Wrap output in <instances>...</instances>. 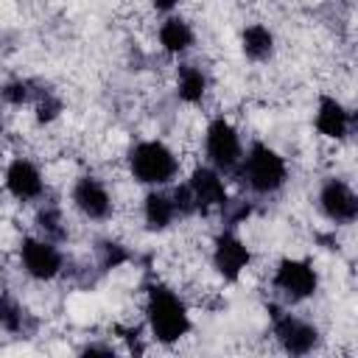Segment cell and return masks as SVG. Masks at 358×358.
I'll return each instance as SVG.
<instances>
[{
  "label": "cell",
  "instance_id": "cell-1",
  "mask_svg": "<svg viewBox=\"0 0 358 358\" xmlns=\"http://www.w3.org/2000/svg\"><path fill=\"white\" fill-rule=\"evenodd\" d=\"M145 322H148L151 336L159 344H173L179 338H185L190 333V327H193L190 313H187V305L179 299L176 291L162 288V285H154L148 291V299H145Z\"/></svg>",
  "mask_w": 358,
  "mask_h": 358
},
{
  "label": "cell",
  "instance_id": "cell-12",
  "mask_svg": "<svg viewBox=\"0 0 358 358\" xmlns=\"http://www.w3.org/2000/svg\"><path fill=\"white\" fill-rule=\"evenodd\" d=\"M3 182H6V190L20 199V201H34L45 193V179H42V171L25 159V157H14L8 165H6V173H3Z\"/></svg>",
  "mask_w": 358,
  "mask_h": 358
},
{
  "label": "cell",
  "instance_id": "cell-7",
  "mask_svg": "<svg viewBox=\"0 0 358 358\" xmlns=\"http://www.w3.org/2000/svg\"><path fill=\"white\" fill-rule=\"evenodd\" d=\"M274 338L280 341V347L291 355H308L316 350L319 344V330L316 324L294 316V313H285V310H277L274 313Z\"/></svg>",
  "mask_w": 358,
  "mask_h": 358
},
{
  "label": "cell",
  "instance_id": "cell-13",
  "mask_svg": "<svg viewBox=\"0 0 358 358\" xmlns=\"http://www.w3.org/2000/svg\"><path fill=\"white\" fill-rule=\"evenodd\" d=\"M313 123H316L319 134H324L330 140H341L352 129V115H350V109L336 95H319Z\"/></svg>",
  "mask_w": 358,
  "mask_h": 358
},
{
  "label": "cell",
  "instance_id": "cell-8",
  "mask_svg": "<svg viewBox=\"0 0 358 358\" xmlns=\"http://www.w3.org/2000/svg\"><path fill=\"white\" fill-rule=\"evenodd\" d=\"M249 263H252L249 246H246L235 232L224 229V232L215 238V243H213V266H215V271H218L224 280L235 282V280L249 268Z\"/></svg>",
  "mask_w": 358,
  "mask_h": 358
},
{
  "label": "cell",
  "instance_id": "cell-23",
  "mask_svg": "<svg viewBox=\"0 0 358 358\" xmlns=\"http://www.w3.org/2000/svg\"><path fill=\"white\" fill-rule=\"evenodd\" d=\"M151 3H154V8H157V11H173L182 0H151Z\"/></svg>",
  "mask_w": 358,
  "mask_h": 358
},
{
  "label": "cell",
  "instance_id": "cell-25",
  "mask_svg": "<svg viewBox=\"0 0 358 358\" xmlns=\"http://www.w3.org/2000/svg\"><path fill=\"white\" fill-rule=\"evenodd\" d=\"M0 134H3V120H0Z\"/></svg>",
  "mask_w": 358,
  "mask_h": 358
},
{
  "label": "cell",
  "instance_id": "cell-16",
  "mask_svg": "<svg viewBox=\"0 0 358 358\" xmlns=\"http://www.w3.org/2000/svg\"><path fill=\"white\" fill-rule=\"evenodd\" d=\"M241 50L252 62H266L274 53V34L263 22H252L241 34Z\"/></svg>",
  "mask_w": 358,
  "mask_h": 358
},
{
  "label": "cell",
  "instance_id": "cell-22",
  "mask_svg": "<svg viewBox=\"0 0 358 358\" xmlns=\"http://www.w3.org/2000/svg\"><path fill=\"white\" fill-rule=\"evenodd\" d=\"M101 252H103V257H101L103 268H117V266H120V263H126V257H129L117 243H103V246H101Z\"/></svg>",
  "mask_w": 358,
  "mask_h": 358
},
{
  "label": "cell",
  "instance_id": "cell-4",
  "mask_svg": "<svg viewBox=\"0 0 358 358\" xmlns=\"http://www.w3.org/2000/svg\"><path fill=\"white\" fill-rule=\"evenodd\" d=\"M204 151L215 171H235L243 157V143L238 129L227 117H213L204 129Z\"/></svg>",
  "mask_w": 358,
  "mask_h": 358
},
{
  "label": "cell",
  "instance_id": "cell-18",
  "mask_svg": "<svg viewBox=\"0 0 358 358\" xmlns=\"http://www.w3.org/2000/svg\"><path fill=\"white\" fill-rule=\"evenodd\" d=\"M0 327L14 336L25 330V308L11 294H0Z\"/></svg>",
  "mask_w": 358,
  "mask_h": 358
},
{
  "label": "cell",
  "instance_id": "cell-10",
  "mask_svg": "<svg viewBox=\"0 0 358 358\" xmlns=\"http://www.w3.org/2000/svg\"><path fill=\"white\" fill-rule=\"evenodd\" d=\"M319 210L333 224H352L358 218V196L344 179H327L319 190Z\"/></svg>",
  "mask_w": 358,
  "mask_h": 358
},
{
  "label": "cell",
  "instance_id": "cell-9",
  "mask_svg": "<svg viewBox=\"0 0 358 358\" xmlns=\"http://www.w3.org/2000/svg\"><path fill=\"white\" fill-rule=\"evenodd\" d=\"M187 187L193 193V201H196V213H210V210H221L229 196H227V185H224V176L221 171H215L213 165H199L190 179H187Z\"/></svg>",
  "mask_w": 358,
  "mask_h": 358
},
{
  "label": "cell",
  "instance_id": "cell-19",
  "mask_svg": "<svg viewBox=\"0 0 358 358\" xmlns=\"http://www.w3.org/2000/svg\"><path fill=\"white\" fill-rule=\"evenodd\" d=\"M36 227H39L42 238H45V241H53V243L64 241V235H67L64 215H62L59 207H45V210L39 213V218H36Z\"/></svg>",
  "mask_w": 358,
  "mask_h": 358
},
{
  "label": "cell",
  "instance_id": "cell-11",
  "mask_svg": "<svg viewBox=\"0 0 358 358\" xmlns=\"http://www.w3.org/2000/svg\"><path fill=\"white\" fill-rule=\"evenodd\" d=\"M70 199H73L76 210H78L84 218L103 221V218H109V213H112V196H109L106 185H103L98 176H78L76 185H73Z\"/></svg>",
  "mask_w": 358,
  "mask_h": 358
},
{
  "label": "cell",
  "instance_id": "cell-14",
  "mask_svg": "<svg viewBox=\"0 0 358 358\" xmlns=\"http://www.w3.org/2000/svg\"><path fill=\"white\" fill-rule=\"evenodd\" d=\"M176 207H173V199L168 190H151L143 201V218H145V227L148 229H168L176 218Z\"/></svg>",
  "mask_w": 358,
  "mask_h": 358
},
{
  "label": "cell",
  "instance_id": "cell-2",
  "mask_svg": "<svg viewBox=\"0 0 358 358\" xmlns=\"http://www.w3.org/2000/svg\"><path fill=\"white\" fill-rule=\"evenodd\" d=\"M235 173L241 176L243 185H249V190L268 196V193H277V190L285 185V179H288V165H285V157H280L271 145H266V143H252V145L243 151V157H241Z\"/></svg>",
  "mask_w": 358,
  "mask_h": 358
},
{
  "label": "cell",
  "instance_id": "cell-15",
  "mask_svg": "<svg viewBox=\"0 0 358 358\" xmlns=\"http://www.w3.org/2000/svg\"><path fill=\"white\" fill-rule=\"evenodd\" d=\"M159 45H162V50L165 53H171V56H182V53H187L190 50V45H193V28H190V22H185L182 17H168L162 25H159Z\"/></svg>",
  "mask_w": 358,
  "mask_h": 358
},
{
  "label": "cell",
  "instance_id": "cell-6",
  "mask_svg": "<svg viewBox=\"0 0 358 358\" xmlns=\"http://www.w3.org/2000/svg\"><path fill=\"white\" fill-rule=\"evenodd\" d=\"M20 263H22V271L34 280H53L62 266H64V257L59 252V246L53 241H45L42 235L39 238H22L20 243Z\"/></svg>",
  "mask_w": 358,
  "mask_h": 358
},
{
  "label": "cell",
  "instance_id": "cell-21",
  "mask_svg": "<svg viewBox=\"0 0 358 358\" xmlns=\"http://www.w3.org/2000/svg\"><path fill=\"white\" fill-rule=\"evenodd\" d=\"M0 98L6 101V103H11V106H20V103H25L28 98H31V81H8V84H3V90H0Z\"/></svg>",
  "mask_w": 358,
  "mask_h": 358
},
{
  "label": "cell",
  "instance_id": "cell-17",
  "mask_svg": "<svg viewBox=\"0 0 358 358\" xmlns=\"http://www.w3.org/2000/svg\"><path fill=\"white\" fill-rule=\"evenodd\" d=\"M207 92V76L201 73V67L196 64H182L179 67V78H176V95L185 103H199Z\"/></svg>",
  "mask_w": 358,
  "mask_h": 358
},
{
  "label": "cell",
  "instance_id": "cell-20",
  "mask_svg": "<svg viewBox=\"0 0 358 358\" xmlns=\"http://www.w3.org/2000/svg\"><path fill=\"white\" fill-rule=\"evenodd\" d=\"M36 120L39 123H50V120H56L59 115H62V109H64V103H62V98L59 95H53V92H42L39 98H36Z\"/></svg>",
  "mask_w": 358,
  "mask_h": 358
},
{
  "label": "cell",
  "instance_id": "cell-5",
  "mask_svg": "<svg viewBox=\"0 0 358 358\" xmlns=\"http://www.w3.org/2000/svg\"><path fill=\"white\" fill-rule=\"evenodd\" d=\"M274 288L288 299V302H302L316 294L319 288V274L310 260L302 257H282L274 268Z\"/></svg>",
  "mask_w": 358,
  "mask_h": 358
},
{
  "label": "cell",
  "instance_id": "cell-3",
  "mask_svg": "<svg viewBox=\"0 0 358 358\" xmlns=\"http://www.w3.org/2000/svg\"><path fill=\"white\" fill-rule=\"evenodd\" d=\"M129 171L140 185L162 187L173 182L179 171V157L162 140H140L129 151Z\"/></svg>",
  "mask_w": 358,
  "mask_h": 358
},
{
  "label": "cell",
  "instance_id": "cell-24",
  "mask_svg": "<svg viewBox=\"0 0 358 358\" xmlns=\"http://www.w3.org/2000/svg\"><path fill=\"white\" fill-rule=\"evenodd\" d=\"M81 352H103V355H112L115 350H112V347H106V344H87Z\"/></svg>",
  "mask_w": 358,
  "mask_h": 358
}]
</instances>
